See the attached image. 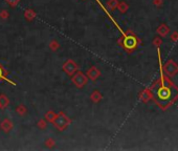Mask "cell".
Masks as SVG:
<instances>
[{"instance_id":"6da1fadb","label":"cell","mask_w":178,"mask_h":151,"mask_svg":"<svg viewBox=\"0 0 178 151\" xmlns=\"http://www.w3.org/2000/svg\"><path fill=\"white\" fill-rule=\"evenodd\" d=\"M160 65V79L159 81L151 88V96H153L158 106L163 110H167L171 105L178 99V87L163 75V69L161 66V61L159 60Z\"/></svg>"},{"instance_id":"7a4b0ae2","label":"cell","mask_w":178,"mask_h":151,"mask_svg":"<svg viewBox=\"0 0 178 151\" xmlns=\"http://www.w3.org/2000/svg\"><path fill=\"white\" fill-rule=\"evenodd\" d=\"M168 75V77H173L178 73V65L173 60H169L165 64V67L162 68Z\"/></svg>"},{"instance_id":"3957f363","label":"cell","mask_w":178,"mask_h":151,"mask_svg":"<svg viewBox=\"0 0 178 151\" xmlns=\"http://www.w3.org/2000/svg\"><path fill=\"white\" fill-rule=\"evenodd\" d=\"M125 46L129 50H133L136 46V39L134 37H129L127 38V40L125 41Z\"/></svg>"},{"instance_id":"277c9868","label":"cell","mask_w":178,"mask_h":151,"mask_svg":"<svg viewBox=\"0 0 178 151\" xmlns=\"http://www.w3.org/2000/svg\"><path fill=\"white\" fill-rule=\"evenodd\" d=\"M169 31H170V29H169V27H168L165 24H161V25L157 29V33L160 35V36L162 37H165L168 34H169Z\"/></svg>"},{"instance_id":"5b68a950","label":"cell","mask_w":178,"mask_h":151,"mask_svg":"<svg viewBox=\"0 0 178 151\" xmlns=\"http://www.w3.org/2000/svg\"><path fill=\"white\" fill-rule=\"evenodd\" d=\"M171 39H172L173 41H177V40H178V33H177V31H175V33L171 36Z\"/></svg>"},{"instance_id":"8992f818","label":"cell","mask_w":178,"mask_h":151,"mask_svg":"<svg viewBox=\"0 0 178 151\" xmlns=\"http://www.w3.org/2000/svg\"><path fill=\"white\" fill-rule=\"evenodd\" d=\"M160 43H161V40H160V39H155V40H154V44L157 45V46H158V45H159Z\"/></svg>"},{"instance_id":"52a82bcc","label":"cell","mask_w":178,"mask_h":151,"mask_svg":"<svg viewBox=\"0 0 178 151\" xmlns=\"http://www.w3.org/2000/svg\"><path fill=\"white\" fill-rule=\"evenodd\" d=\"M155 5H161L162 4V0H154Z\"/></svg>"}]
</instances>
